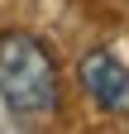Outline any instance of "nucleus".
I'll return each mask as SVG.
<instances>
[{
	"mask_svg": "<svg viewBox=\"0 0 129 134\" xmlns=\"http://www.w3.org/2000/svg\"><path fill=\"white\" fill-rule=\"evenodd\" d=\"M0 100L19 120H43L57 110V62L38 34H0Z\"/></svg>",
	"mask_w": 129,
	"mask_h": 134,
	"instance_id": "f257e3e1",
	"label": "nucleus"
},
{
	"mask_svg": "<svg viewBox=\"0 0 129 134\" xmlns=\"http://www.w3.org/2000/svg\"><path fill=\"white\" fill-rule=\"evenodd\" d=\"M77 77H81V91L91 96L96 110L129 120V67L110 48H86L81 62H77Z\"/></svg>",
	"mask_w": 129,
	"mask_h": 134,
	"instance_id": "f03ea898",
	"label": "nucleus"
}]
</instances>
